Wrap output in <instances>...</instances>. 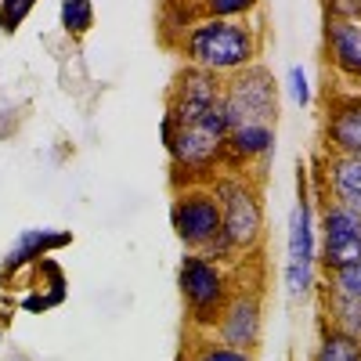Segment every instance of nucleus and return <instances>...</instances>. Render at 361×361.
Masks as SVG:
<instances>
[{
  "label": "nucleus",
  "mask_w": 361,
  "mask_h": 361,
  "mask_svg": "<svg viewBox=\"0 0 361 361\" xmlns=\"http://www.w3.org/2000/svg\"><path fill=\"white\" fill-rule=\"evenodd\" d=\"M185 51L188 66L206 69L214 76H235L257 66V29L246 18H199L185 29Z\"/></svg>",
  "instance_id": "f257e3e1"
},
{
  "label": "nucleus",
  "mask_w": 361,
  "mask_h": 361,
  "mask_svg": "<svg viewBox=\"0 0 361 361\" xmlns=\"http://www.w3.org/2000/svg\"><path fill=\"white\" fill-rule=\"evenodd\" d=\"M217 202H221V231L235 253H253L264 238V202L257 185L246 177V170H224L221 177L209 180Z\"/></svg>",
  "instance_id": "f03ea898"
},
{
  "label": "nucleus",
  "mask_w": 361,
  "mask_h": 361,
  "mask_svg": "<svg viewBox=\"0 0 361 361\" xmlns=\"http://www.w3.org/2000/svg\"><path fill=\"white\" fill-rule=\"evenodd\" d=\"M177 286H180V296H185V307L195 329H214L235 293V282L224 271V264L209 260L195 250H188V257L180 260Z\"/></svg>",
  "instance_id": "7ed1b4c3"
},
{
  "label": "nucleus",
  "mask_w": 361,
  "mask_h": 361,
  "mask_svg": "<svg viewBox=\"0 0 361 361\" xmlns=\"http://www.w3.org/2000/svg\"><path fill=\"white\" fill-rule=\"evenodd\" d=\"M314 209H311V188L304 166L296 177V206L289 214V246H286V296L293 304L307 300L314 289V264H318V250H314Z\"/></svg>",
  "instance_id": "20e7f679"
},
{
  "label": "nucleus",
  "mask_w": 361,
  "mask_h": 361,
  "mask_svg": "<svg viewBox=\"0 0 361 361\" xmlns=\"http://www.w3.org/2000/svg\"><path fill=\"white\" fill-rule=\"evenodd\" d=\"M224 112L231 127H275L279 123V83L264 66H250L228 76Z\"/></svg>",
  "instance_id": "39448f33"
},
{
  "label": "nucleus",
  "mask_w": 361,
  "mask_h": 361,
  "mask_svg": "<svg viewBox=\"0 0 361 361\" xmlns=\"http://www.w3.org/2000/svg\"><path fill=\"white\" fill-rule=\"evenodd\" d=\"M170 224L188 250H202L209 238L221 235V202L209 185H185L177 188L170 206Z\"/></svg>",
  "instance_id": "423d86ee"
},
{
  "label": "nucleus",
  "mask_w": 361,
  "mask_h": 361,
  "mask_svg": "<svg viewBox=\"0 0 361 361\" xmlns=\"http://www.w3.org/2000/svg\"><path fill=\"white\" fill-rule=\"evenodd\" d=\"M318 260L329 275L361 260V214L336 202H325L322 224H318Z\"/></svg>",
  "instance_id": "0eeeda50"
},
{
  "label": "nucleus",
  "mask_w": 361,
  "mask_h": 361,
  "mask_svg": "<svg viewBox=\"0 0 361 361\" xmlns=\"http://www.w3.org/2000/svg\"><path fill=\"white\" fill-rule=\"evenodd\" d=\"M260 325H264V307H260V289L257 286H238L228 300L221 322L214 325V336L228 347L253 350L260 343Z\"/></svg>",
  "instance_id": "6e6552de"
},
{
  "label": "nucleus",
  "mask_w": 361,
  "mask_h": 361,
  "mask_svg": "<svg viewBox=\"0 0 361 361\" xmlns=\"http://www.w3.org/2000/svg\"><path fill=\"white\" fill-rule=\"evenodd\" d=\"M325 54L333 73L343 83L357 87L361 83V18L325 11Z\"/></svg>",
  "instance_id": "1a4fd4ad"
},
{
  "label": "nucleus",
  "mask_w": 361,
  "mask_h": 361,
  "mask_svg": "<svg viewBox=\"0 0 361 361\" xmlns=\"http://www.w3.org/2000/svg\"><path fill=\"white\" fill-rule=\"evenodd\" d=\"M325 152L361 156V94H333L329 98Z\"/></svg>",
  "instance_id": "9d476101"
},
{
  "label": "nucleus",
  "mask_w": 361,
  "mask_h": 361,
  "mask_svg": "<svg viewBox=\"0 0 361 361\" xmlns=\"http://www.w3.org/2000/svg\"><path fill=\"white\" fill-rule=\"evenodd\" d=\"M322 185H325L329 202L361 214V156L329 152L322 163Z\"/></svg>",
  "instance_id": "9b49d317"
},
{
  "label": "nucleus",
  "mask_w": 361,
  "mask_h": 361,
  "mask_svg": "<svg viewBox=\"0 0 361 361\" xmlns=\"http://www.w3.org/2000/svg\"><path fill=\"white\" fill-rule=\"evenodd\" d=\"M73 243V235L69 231H25L18 243H15V250L8 253V260H4V282L15 275V271H22L25 264H33V260H44L51 250H62V246H69Z\"/></svg>",
  "instance_id": "f8f14e48"
},
{
  "label": "nucleus",
  "mask_w": 361,
  "mask_h": 361,
  "mask_svg": "<svg viewBox=\"0 0 361 361\" xmlns=\"http://www.w3.org/2000/svg\"><path fill=\"white\" fill-rule=\"evenodd\" d=\"M322 314H325V325L340 329L350 340L361 343V296H347L333 286H325L322 293Z\"/></svg>",
  "instance_id": "ddd939ff"
},
{
  "label": "nucleus",
  "mask_w": 361,
  "mask_h": 361,
  "mask_svg": "<svg viewBox=\"0 0 361 361\" xmlns=\"http://www.w3.org/2000/svg\"><path fill=\"white\" fill-rule=\"evenodd\" d=\"M311 361H361V343L350 340L347 333H340V329L325 325Z\"/></svg>",
  "instance_id": "4468645a"
},
{
  "label": "nucleus",
  "mask_w": 361,
  "mask_h": 361,
  "mask_svg": "<svg viewBox=\"0 0 361 361\" xmlns=\"http://www.w3.org/2000/svg\"><path fill=\"white\" fill-rule=\"evenodd\" d=\"M188 361H253V350L228 347V343H221V340L214 336V340H199V343H192Z\"/></svg>",
  "instance_id": "2eb2a0df"
},
{
  "label": "nucleus",
  "mask_w": 361,
  "mask_h": 361,
  "mask_svg": "<svg viewBox=\"0 0 361 361\" xmlns=\"http://www.w3.org/2000/svg\"><path fill=\"white\" fill-rule=\"evenodd\" d=\"M62 25H66V33L83 37L94 25V4L90 0H62Z\"/></svg>",
  "instance_id": "dca6fc26"
},
{
  "label": "nucleus",
  "mask_w": 361,
  "mask_h": 361,
  "mask_svg": "<svg viewBox=\"0 0 361 361\" xmlns=\"http://www.w3.org/2000/svg\"><path fill=\"white\" fill-rule=\"evenodd\" d=\"M260 0H199L202 18H246L257 11Z\"/></svg>",
  "instance_id": "f3484780"
},
{
  "label": "nucleus",
  "mask_w": 361,
  "mask_h": 361,
  "mask_svg": "<svg viewBox=\"0 0 361 361\" xmlns=\"http://www.w3.org/2000/svg\"><path fill=\"white\" fill-rule=\"evenodd\" d=\"M37 0H0V29L4 33H15V29L25 22V15L33 11Z\"/></svg>",
  "instance_id": "a211bd4d"
},
{
  "label": "nucleus",
  "mask_w": 361,
  "mask_h": 361,
  "mask_svg": "<svg viewBox=\"0 0 361 361\" xmlns=\"http://www.w3.org/2000/svg\"><path fill=\"white\" fill-rule=\"evenodd\" d=\"M329 286L340 289V293H347V296H361V260H354V264L333 271V275H329Z\"/></svg>",
  "instance_id": "6ab92c4d"
},
{
  "label": "nucleus",
  "mask_w": 361,
  "mask_h": 361,
  "mask_svg": "<svg viewBox=\"0 0 361 361\" xmlns=\"http://www.w3.org/2000/svg\"><path fill=\"white\" fill-rule=\"evenodd\" d=\"M289 90H293V102H296L300 109L311 102V83H307V76H304V69H300V66L289 69Z\"/></svg>",
  "instance_id": "aec40b11"
}]
</instances>
